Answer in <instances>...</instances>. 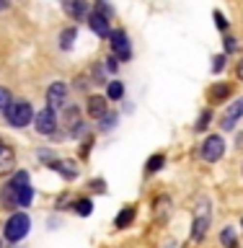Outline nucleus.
<instances>
[{
    "instance_id": "nucleus-13",
    "label": "nucleus",
    "mask_w": 243,
    "mask_h": 248,
    "mask_svg": "<svg viewBox=\"0 0 243 248\" xmlns=\"http://www.w3.org/2000/svg\"><path fill=\"white\" fill-rule=\"evenodd\" d=\"M31 199H34V189L29 186V176L18 181V189H16V207H29Z\"/></svg>"
},
{
    "instance_id": "nucleus-27",
    "label": "nucleus",
    "mask_w": 243,
    "mask_h": 248,
    "mask_svg": "<svg viewBox=\"0 0 243 248\" xmlns=\"http://www.w3.org/2000/svg\"><path fill=\"white\" fill-rule=\"evenodd\" d=\"M212 16H215V26L220 29V31H228V21H225V16H223L220 11H215Z\"/></svg>"
},
{
    "instance_id": "nucleus-10",
    "label": "nucleus",
    "mask_w": 243,
    "mask_h": 248,
    "mask_svg": "<svg viewBox=\"0 0 243 248\" xmlns=\"http://www.w3.org/2000/svg\"><path fill=\"white\" fill-rule=\"evenodd\" d=\"M62 8H65V13L70 18H78V21L91 16V5L85 0H62Z\"/></svg>"
},
{
    "instance_id": "nucleus-28",
    "label": "nucleus",
    "mask_w": 243,
    "mask_h": 248,
    "mask_svg": "<svg viewBox=\"0 0 243 248\" xmlns=\"http://www.w3.org/2000/svg\"><path fill=\"white\" fill-rule=\"evenodd\" d=\"M207 122H210V111H202L199 114V119H197V132H202L207 127Z\"/></svg>"
},
{
    "instance_id": "nucleus-6",
    "label": "nucleus",
    "mask_w": 243,
    "mask_h": 248,
    "mask_svg": "<svg viewBox=\"0 0 243 248\" xmlns=\"http://www.w3.org/2000/svg\"><path fill=\"white\" fill-rule=\"evenodd\" d=\"M47 106L54 108V111L67 106V85L62 83V80H57V83L49 85V91H47Z\"/></svg>"
},
{
    "instance_id": "nucleus-25",
    "label": "nucleus",
    "mask_w": 243,
    "mask_h": 248,
    "mask_svg": "<svg viewBox=\"0 0 243 248\" xmlns=\"http://www.w3.org/2000/svg\"><path fill=\"white\" fill-rule=\"evenodd\" d=\"M96 11H98L101 16H106V18H109V16H114V8L109 5L106 0H96Z\"/></svg>"
},
{
    "instance_id": "nucleus-18",
    "label": "nucleus",
    "mask_w": 243,
    "mask_h": 248,
    "mask_svg": "<svg viewBox=\"0 0 243 248\" xmlns=\"http://www.w3.org/2000/svg\"><path fill=\"white\" fill-rule=\"evenodd\" d=\"M132 220H135V209H132V207H124L122 212L116 215V220H114V225H116V228H127V225H130Z\"/></svg>"
},
{
    "instance_id": "nucleus-12",
    "label": "nucleus",
    "mask_w": 243,
    "mask_h": 248,
    "mask_svg": "<svg viewBox=\"0 0 243 248\" xmlns=\"http://www.w3.org/2000/svg\"><path fill=\"white\" fill-rule=\"evenodd\" d=\"M88 26H91V31L96 36H101V39H106L109 34H112V26H109V18L106 16H101L98 11H93L91 16H88Z\"/></svg>"
},
{
    "instance_id": "nucleus-19",
    "label": "nucleus",
    "mask_w": 243,
    "mask_h": 248,
    "mask_svg": "<svg viewBox=\"0 0 243 248\" xmlns=\"http://www.w3.org/2000/svg\"><path fill=\"white\" fill-rule=\"evenodd\" d=\"M122 96H124V85H122V80H112V83H109V88H106V98L119 101Z\"/></svg>"
},
{
    "instance_id": "nucleus-14",
    "label": "nucleus",
    "mask_w": 243,
    "mask_h": 248,
    "mask_svg": "<svg viewBox=\"0 0 243 248\" xmlns=\"http://www.w3.org/2000/svg\"><path fill=\"white\" fill-rule=\"evenodd\" d=\"M106 111H109L106 96H91V98H88V116H93V119H101Z\"/></svg>"
},
{
    "instance_id": "nucleus-16",
    "label": "nucleus",
    "mask_w": 243,
    "mask_h": 248,
    "mask_svg": "<svg viewBox=\"0 0 243 248\" xmlns=\"http://www.w3.org/2000/svg\"><path fill=\"white\" fill-rule=\"evenodd\" d=\"M52 168L57 170V173H62L65 178H75L78 176V166H75L73 160H54Z\"/></svg>"
},
{
    "instance_id": "nucleus-2",
    "label": "nucleus",
    "mask_w": 243,
    "mask_h": 248,
    "mask_svg": "<svg viewBox=\"0 0 243 248\" xmlns=\"http://www.w3.org/2000/svg\"><path fill=\"white\" fill-rule=\"evenodd\" d=\"M31 228V220L26 212H13L11 220L5 222V238L13 240V243H18L21 238H26V232Z\"/></svg>"
},
{
    "instance_id": "nucleus-22",
    "label": "nucleus",
    "mask_w": 243,
    "mask_h": 248,
    "mask_svg": "<svg viewBox=\"0 0 243 248\" xmlns=\"http://www.w3.org/2000/svg\"><path fill=\"white\" fill-rule=\"evenodd\" d=\"M163 163H166V158H163L161 153H155L147 158V173H155V170H161L163 168Z\"/></svg>"
},
{
    "instance_id": "nucleus-1",
    "label": "nucleus",
    "mask_w": 243,
    "mask_h": 248,
    "mask_svg": "<svg viewBox=\"0 0 243 248\" xmlns=\"http://www.w3.org/2000/svg\"><path fill=\"white\" fill-rule=\"evenodd\" d=\"M5 119L11 127H26V124H31V119H34V111H31V104L29 101H11V106L5 108Z\"/></svg>"
},
{
    "instance_id": "nucleus-29",
    "label": "nucleus",
    "mask_w": 243,
    "mask_h": 248,
    "mask_svg": "<svg viewBox=\"0 0 243 248\" xmlns=\"http://www.w3.org/2000/svg\"><path fill=\"white\" fill-rule=\"evenodd\" d=\"M212 62H215V65H212V70H215V73H220V70L225 67V54H217V57H215Z\"/></svg>"
},
{
    "instance_id": "nucleus-30",
    "label": "nucleus",
    "mask_w": 243,
    "mask_h": 248,
    "mask_svg": "<svg viewBox=\"0 0 243 248\" xmlns=\"http://www.w3.org/2000/svg\"><path fill=\"white\" fill-rule=\"evenodd\" d=\"M116 67H119V57H116V54H112V57L106 60V70H112V73H114Z\"/></svg>"
},
{
    "instance_id": "nucleus-7",
    "label": "nucleus",
    "mask_w": 243,
    "mask_h": 248,
    "mask_svg": "<svg viewBox=\"0 0 243 248\" xmlns=\"http://www.w3.org/2000/svg\"><path fill=\"white\" fill-rule=\"evenodd\" d=\"M62 124H65V129L70 135H81L83 132V116H81V108L67 104L65 111H62Z\"/></svg>"
},
{
    "instance_id": "nucleus-3",
    "label": "nucleus",
    "mask_w": 243,
    "mask_h": 248,
    "mask_svg": "<svg viewBox=\"0 0 243 248\" xmlns=\"http://www.w3.org/2000/svg\"><path fill=\"white\" fill-rule=\"evenodd\" d=\"M223 153H225V140H223L220 135H210L205 142H202V147H199L202 160H207V163L220 160V158H223Z\"/></svg>"
},
{
    "instance_id": "nucleus-17",
    "label": "nucleus",
    "mask_w": 243,
    "mask_h": 248,
    "mask_svg": "<svg viewBox=\"0 0 243 248\" xmlns=\"http://www.w3.org/2000/svg\"><path fill=\"white\" fill-rule=\"evenodd\" d=\"M230 96V85H225V83H215L212 88H210V101L212 104H220V101H225Z\"/></svg>"
},
{
    "instance_id": "nucleus-8",
    "label": "nucleus",
    "mask_w": 243,
    "mask_h": 248,
    "mask_svg": "<svg viewBox=\"0 0 243 248\" xmlns=\"http://www.w3.org/2000/svg\"><path fill=\"white\" fill-rule=\"evenodd\" d=\"M26 176H29L26 170H18V173H16L11 181L3 186V191H0V202H3V207H8V209L16 207V189H18V181H21V178H26Z\"/></svg>"
},
{
    "instance_id": "nucleus-15",
    "label": "nucleus",
    "mask_w": 243,
    "mask_h": 248,
    "mask_svg": "<svg viewBox=\"0 0 243 248\" xmlns=\"http://www.w3.org/2000/svg\"><path fill=\"white\" fill-rule=\"evenodd\" d=\"M16 166V155L13 150L8 145H0V176H5V173H11Z\"/></svg>"
},
{
    "instance_id": "nucleus-23",
    "label": "nucleus",
    "mask_w": 243,
    "mask_h": 248,
    "mask_svg": "<svg viewBox=\"0 0 243 248\" xmlns=\"http://www.w3.org/2000/svg\"><path fill=\"white\" fill-rule=\"evenodd\" d=\"M91 209H93L91 199H81V202H75V212L81 215V217H88V215H91Z\"/></svg>"
},
{
    "instance_id": "nucleus-33",
    "label": "nucleus",
    "mask_w": 243,
    "mask_h": 248,
    "mask_svg": "<svg viewBox=\"0 0 243 248\" xmlns=\"http://www.w3.org/2000/svg\"><path fill=\"white\" fill-rule=\"evenodd\" d=\"M8 5H11V0H0V11H5Z\"/></svg>"
},
{
    "instance_id": "nucleus-32",
    "label": "nucleus",
    "mask_w": 243,
    "mask_h": 248,
    "mask_svg": "<svg viewBox=\"0 0 243 248\" xmlns=\"http://www.w3.org/2000/svg\"><path fill=\"white\" fill-rule=\"evenodd\" d=\"M236 73H238V78H241V80H243V60L238 62V67H236Z\"/></svg>"
},
{
    "instance_id": "nucleus-5",
    "label": "nucleus",
    "mask_w": 243,
    "mask_h": 248,
    "mask_svg": "<svg viewBox=\"0 0 243 248\" xmlns=\"http://www.w3.org/2000/svg\"><path fill=\"white\" fill-rule=\"evenodd\" d=\"M34 127L39 135H52L54 129H57V114H54V108H42L39 114H34Z\"/></svg>"
},
{
    "instance_id": "nucleus-26",
    "label": "nucleus",
    "mask_w": 243,
    "mask_h": 248,
    "mask_svg": "<svg viewBox=\"0 0 243 248\" xmlns=\"http://www.w3.org/2000/svg\"><path fill=\"white\" fill-rule=\"evenodd\" d=\"M98 122H101V127H104V129H112L114 124H116V114H109V111H106Z\"/></svg>"
},
{
    "instance_id": "nucleus-20",
    "label": "nucleus",
    "mask_w": 243,
    "mask_h": 248,
    "mask_svg": "<svg viewBox=\"0 0 243 248\" xmlns=\"http://www.w3.org/2000/svg\"><path fill=\"white\" fill-rule=\"evenodd\" d=\"M220 243L225 248H238V240H236V232H233V228H225L220 232Z\"/></svg>"
},
{
    "instance_id": "nucleus-9",
    "label": "nucleus",
    "mask_w": 243,
    "mask_h": 248,
    "mask_svg": "<svg viewBox=\"0 0 243 248\" xmlns=\"http://www.w3.org/2000/svg\"><path fill=\"white\" fill-rule=\"evenodd\" d=\"M109 39H112V52L116 54V57H122V60H130V57H132V49H130L127 34H124L122 29L112 31V34H109Z\"/></svg>"
},
{
    "instance_id": "nucleus-34",
    "label": "nucleus",
    "mask_w": 243,
    "mask_h": 248,
    "mask_svg": "<svg viewBox=\"0 0 243 248\" xmlns=\"http://www.w3.org/2000/svg\"><path fill=\"white\" fill-rule=\"evenodd\" d=\"M0 248H3V246H0Z\"/></svg>"
},
{
    "instance_id": "nucleus-21",
    "label": "nucleus",
    "mask_w": 243,
    "mask_h": 248,
    "mask_svg": "<svg viewBox=\"0 0 243 248\" xmlns=\"http://www.w3.org/2000/svg\"><path fill=\"white\" fill-rule=\"evenodd\" d=\"M75 34H78L75 29H65V31H62V34H60V46H62V49H70V46H73Z\"/></svg>"
},
{
    "instance_id": "nucleus-24",
    "label": "nucleus",
    "mask_w": 243,
    "mask_h": 248,
    "mask_svg": "<svg viewBox=\"0 0 243 248\" xmlns=\"http://www.w3.org/2000/svg\"><path fill=\"white\" fill-rule=\"evenodd\" d=\"M11 101H13V98H11V91L0 85V111H3V114H5V108L11 106Z\"/></svg>"
},
{
    "instance_id": "nucleus-31",
    "label": "nucleus",
    "mask_w": 243,
    "mask_h": 248,
    "mask_svg": "<svg viewBox=\"0 0 243 248\" xmlns=\"http://www.w3.org/2000/svg\"><path fill=\"white\" fill-rule=\"evenodd\" d=\"M225 42H228V44H225V52H236V49H238L236 39H230V36H228V39H225Z\"/></svg>"
},
{
    "instance_id": "nucleus-11",
    "label": "nucleus",
    "mask_w": 243,
    "mask_h": 248,
    "mask_svg": "<svg viewBox=\"0 0 243 248\" xmlns=\"http://www.w3.org/2000/svg\"><path fill=\"white\" fill-rule=\"evenodd\" d=\"M241 116H243V98H236L228 108H225V114H223V124H220V127H223V129H233Z\"/></svg>"
},
{
    "instance_id": "nucleus-4",
    "label": "nucleus",
    "mask_w": 243,
    "mask_h": 248,
    "mask_svg": "<svg viewBox=\"0 0 243 248\" xmlns=\"http://www.w3.org/2000/svg\"><path fill=\"white\" fill-rule=\"evenodd\" d=\"M207 228H210V204H207V202H202V204L197 207V215H194V230H192L194 243L205 240Z\"/></svg>"
}]
</instances>
